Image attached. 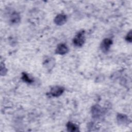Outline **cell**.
I'll return each mask as SVG.
<instances>
[{"instance_id":"6da1fadb","label":"cell","mask_w":132,"mask_h":132,"mask_svg":"<svg viewBox=\"0 0 132 132\" xmlns=\"http://www.w3.org/2000/svg\"><path fill=\"white\" fill-rule=\"evenodd\" d=\"M85 34L84 30H81L77 33L73 39V43L75 46L81 47L84 45L85 42Z\"/></svg>"},{"instance_id":"7a4b0ae2","label":"cell","mask_w":132,"mask_h":132,"mask_svg":"<svg viewBox=\"0 0 132 132\" xmlns=\"http://www.w3.org/2000/svg\"><path fill=\"white\" fill-rule=\"evenodd\" d=\"M64 91V88L61 86H54L51 88L48 95L52 97H58L60 96L63 93Z\"/></svg>"},{"instance_id":"3957f363","label":"cell","mask_w":132,"mask_h":132,"mask_svg":"<svg viewBox=\"0 0 132 132\" xmlns=\"http://www.w3.org/2000/svg\"><path fill=\"white\" fill-rule=\"evenodd\" d=\"M91 113L93 118L99 119L103 116V110L100 106L95 105L93 106L91 108Z\"/></svg>"},{"instance_id":"277c9868","label":"cell","mask_w":132,"mask_h":132,"mask_svg":"<svg viewBox=\"0 0 132 132\" xmlns=\"http://www.w3.org/2000/svg\"><path fill=\"white\" fill-rule=\"evenodd\" d=\"M112 44V40L110 38L104 39L101 44V50L103 53H107L109 50Z\"/></svg>"},{"instance_id":"5b68a950","label":"cell","mask_w":132,"mask_h":132,"mask_svg":"<svg viewBox=\"0 0 132 132\" xmlns=\"http://www.w3.org/2000/svg\"><path fill=\"white\" fill-rule=\"evenodd\" d=\"M117 120L118 123L120 125H126L128 124L129 119L126 115L122 113H119L117 114Z\"/></svg>"},{"instance_id":"8992f818","label":"cell","mask_w":132,"mask_h":132,"mask_svg":"<svg viewBox=\"0 0 132 132\" xmlns=\"http://www.w3.org/2000/svg\"><path fill=\"white\" fill-rule=\"evenodd\" d=\"M69 52V48L64 43H60L58 44L56 48L55 53L59 55H64Z\"/></svg>"},{"instance_id":"52a82bcc","label":"cell","mask_w":132,"mask_h":132,"mask_svg":"<svg viewBox=\"0 0 132 132\" xmlns=\"http://www.w3.org/2000/svg\"><path fill=\"white\" fill-rule=\"evenodd\" d=\"M67 20V15L64 14H59L55 17L54 19L55 23L57 25H63Z\"/></svg>"},{"instance_id":"ba28073f","label":"cell","mask_w":132,"mask_h":132,"mask_svg":"<svg viewBox=\"0 0 132 132\" xmlns=\"http://www.w3.org/2000/svg\"><path fill=\"white\" fill-rule=\"evenodd\" d=\"M21 20L20 14L15 11H13L10 15L9 21L12 24H18Z\"/></svg>"},{"instance_id":"9c48e42d","label":"cell","mask_w":132,"mask_h":132,"mask_svg":"<svg viewBox=\"0 0 132 132\" xmlns=\"http://www.w3.org/2000/svg\"><path fill=\"white\" fill-rule=\"evenodd\" d=\"M55 60L52 57H48L45 58L43 61V65L48 70H51L54 67Z\"/></svg>"},{"instance_id":"30bf717a","label":"cell","mask_w":132,"mask_h":132,"mask_svg":"<svg viewBox=\"0 0 132 132\" xmlns=\"http://www.w3.org/2000/svg\"><path fill=\"white\" fill-rule=\"evenodd\" d=\"M66 126H67V130L68 131L76 132V131H79L78 127L76 124H75L74 123H73L71 122H68Z\"/></svg>"},{"instance_id":"8fae6325","label":"cell","mask_w":132,"mask_h":132,"mask_svg":"<svg viewBox=\"0 0 132 132\" xmlns=\"http://www.w3.org/2000/svg\"><path fill=\"white\" fill-rule=\"evenodd\" d=\"M22 79L27 84H32L34 82L33 79L31 78L29 76H28V74L26 73H22Z\"/></svg>"},{"instance_id":"7c38bea8","label":"cell","mask_w":132,"mask_h":132,"mask_svg":"<svg viewBox=\"0 0 132 132\" xmlns=\"http://www.w3.org/2000/svg\"><path fill=\"white\" fill-rule=\"evenodd\" d=\"M125 39L127 42H131V40H132V38H131V30H130L127 35H126V37H125Z\"/></svg>"}]
</instances>
